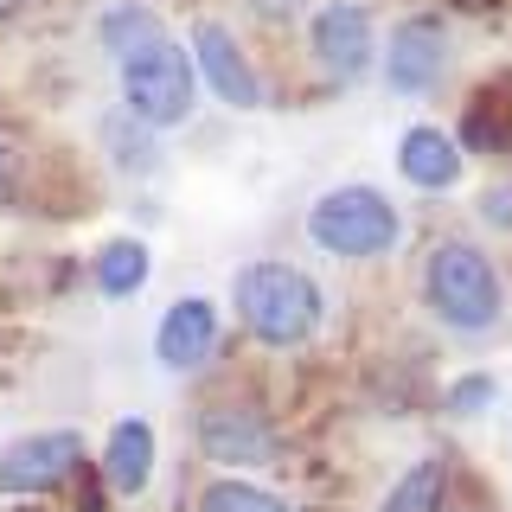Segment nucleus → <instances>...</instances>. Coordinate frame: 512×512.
<instances>
[{"mask_svg": "<svg viewBox=\"0 0 512 512\" xmlns=\"http://www.w3.org/2000/svg\"><path fill=\"white\" fill-rule=\"evenodd\" d=\"M212 346H218V301L212 295H180L167 314H160L154 359L167 365V372H192V365H205Z\"/></svg>", "mask_w": 512, "mask_h": 512, "instance_id": "obj_9", "label": "nucleus"}, {"mask_svg": "<svg viewBox=\"0 0 512 512\" xmlns=\"http://www.w3.org/2000/svg\"><path fill=\"white\" fill-rule=\"evenodd\" d=\"M122 103L141 128H180L199 103V58L192 45L148 32L141 45L122 52Z\"/></svg>", "mask_w": 512, "mask_h": 512, "instance_id": "obj_2", "label": "nucleus"}, {"mask_svg": "<svg viewBox=\"0 0 512 512\" xmlns=\"http://www.w3.org/2000/svg\"><path fill=\"white\" fill-rule=\"evenodd\" d=\"M192 58H199V77H205V90H212L218 103L263 109V77L250 71V58L237 52V39L218 20H199V26H192Z\"/></svg>", "mask_w": 512, "mask_h": 512, "instance_id": "obj_7", "label": "nucleus"}, {"mask_svg": "<svg viewBox=\"0 0 512 512\" xmlns=\"http://www.w3.org/2000/svg\"><path fill=\"white\" fill-rule=\"evenodd\" d=\"M231 308H237L250 340L288 352V346H308L320 333L327 295H320V282L308 269H295V263H250V269H237Z\"/></svg>", "mask_w": 512, "mask_h": 512, "instance_id": "obj_1", "label": "nucleus"}, {"mask_svg": "<svg viewBox=\"0 0 512 512\" xmlns=\"http://www.w3.org/2000/svg\"><path fill=\"white\" fill-rule=\"evenodd\" d=\"M423 295H429V308H436V320L455 327V333H487L493 320H500V308H506L500 269H493L474 244H461V237H448V244L429 250Z\"/></svg>", "mask_w": 512, "mask_h": 512, "instance_id": "obj_3", "label": "nucleus"}, {"mask_svg": "<svg viewBox=\"0 0 512 512\" xmlns=\"http://www.w3.org/2000/svg\"><path fill=\"white\" fill-rule=\"evenodd\" d=\"M103 474L116 493H141L154 480V423H141V416H122L116 429H109V448H103Z\"/></svg>", "mask_w": 512, "mask_h": 512, "instance_id": "obj_12", "label": "nucleus"}, {"mask_svg": "<svg viewBox=\"0 0 512 512\" xmlns=\"http://www.w3.org/2000/svg\"><path fill=\"white\" fill-rule=\"evenodd\" d=\"M448 71V32L436 20H404L391 32V45H384V77H391V90L404 96H423L436 90Z\"/></svg>", "mask_w": 512, "mask_h": 512, "instance_id": "obj_10", "label": "nucleus"}, {"mask_svg": "<svg viewBox=\"0 0 512 512\" xmlns=\"http://www.w3.org/2000/svg\"><path fill=\"white\" fill-rule=\"evenodd\" d=\"M96 32H103V45H109V52L122 58L128 45H141V39H148V32H160V20H154L148 7H135V0H128V7L103 13V26H96Z\"/></svg>", "mask_w": 512, "mask_h": 512, "instance_id": "obj_16", "label": "nucleus"}, {"mask_svg": "<svg viewBox=\"0 0 512 512\" xmlns=\"http://www.w3.org/2000/svg\"><path fill=\"white\" fill-rule=\"evenodd\" d=\"M13 180H20V160H13V148L0 141V192H13Z\"/></svg>", "mask_w": 512, "mask_h": 512, "instance_id": "obj_18", "label": "nucleus"}, {"mask_svg": "<svg viewBox=\"0 0 512 512\" xmlns=\"http://www.w3.org/2000/svg\"><path fill=\"white\" fill-rule=\"evenodd\" d=\"M199 448L212 461H224V468H269L276 461V429H269L263 410L224 404V410L199 416Z\"/></svg>", "mask_w": 512, "mask_h": 512, "instance_id": "obj_8", "label": "nucleus"}, {"mask_svg": "<svg viewBox=\"0 0 512 512\" xmlns=\"http://www.w3.org/2000/svg\"><path fill=\"white\" fill-rule=\"evenodd\" d=\"M308 237L327 256H346V263H365V256H384L404 237V218L384 199L378 186H333L314 199L308 212Z\"/></svg>", "mask_w": 512, "mask_h": 512, "instance_id": "obj_4", "label": "nucleus"}, {"mask_svg": "<svg viewBox=\"0 0 512 512\" xmlns=\"http://www.w3.org/2000/svg\"><path fill=\"white\" fill-rule=\"evenodd\" d=\"M493 404V378H455V391H448V410L455 416H480Z\"/></svg>", "mask_w": 512, "mask_h": 512, "instance_id": "obj_17", "label": "nucleus"}, {"mask_svg": "<svg viewBox=\"0 0 512 512\" xmlns=\"http://www.w3.org/2000/svg\"><path fill=\"white\" fill-rule=\"evenodd\" d=\"M13 7H20V0H0V20H7V13H13Z\"/></svg>", "mask_w": 512, "mask_h": 512, "instance_id": "obj_19", "label": "nucleus"}, {"mask_svg": "<svg viewBox=\"0 0 512 512\" xmlns=\"http://www.w3.org/2000/svg\"><path fill=\"white\" fill-rule=\"evenodd\" d=\"M442 512H468V506H442Z\"/></svg>", "mask_w": 512, "mask_h": 512, "instance_id": "obj_20", "label": "nucleus"}, {"mask_svg": "<svg viewBox=\"0 0 512 512\" xmlns=\"http://www.w3.org/2000/svg\"><path fill=\"white\" fill-rule=\"evenodd\" d=\"M77 461H84V436H71V429H32V436L0 448V493H52Z\"/></svg>", "mask_w": 512, "mask_h": 512, "instance_id": "obj_5", "label": "nucleus"}, {"mask_svg": "<svg viewBox=\"0 0 512 512\" xmlns=\"http://www.w3.org/2000/svg\"><path fill=\"white\" fill-rule=\"evenodd\" d=\"M90 276H96V288H103L109 301L135 295V288L148 282V244H141V237H109V244L96 250Z\"/></svg>", "mask_w": 512, "mask_h": 512, "instance_id": "obj_14", "label": "nucleus"}, {"mask_svg": "<svg viewBox=\"0 0 512 512\" xmlns=\"http://www.w3.org/2000/svg\"><path fill=\"white\" fill-rule=\"evenodd\" d=\"M397 173H404L410 186H423V192H448L461 180V148L442 135V128L416 122V128H404V141H397Z\"/></svg>", "mask_w": 512, "mask_h": 512, "instance_id": "obj_11", "label": "nucleus"}, {"mask_svg": "<svg viewBox=\"0 0 512 512\" xmlns=\"http://www.w3.org/2000/svg\"><path fill=\"white\" fill-rule=\"evenodd\" d=\"M308 39H314V58L327 77H340V84H352V77L372 71V13L359 7V0H327V7L308 20Z\"/></svg>", "mask_w": 512, "mask_h": 512, "instance_id": "obj_6", "label": "nucleus"}, {"mask_svg": "<svg viewBox=\"0 0 512 512\" xmlns=\"http://www.w3.org/2000/svg\"><path fill=\"white\" fill-rule=\"evenodd\" d=\"M442 493H448V461L423 455L397 474V487L378 500V512H442Z\"/></svg>", "mask_w": 512, "mask_h": 512, "instance_id": "obj_13", "label": "nucleus"}, {"mask_svg": "<svg viewBox=\"0 0 512 512\" xmlns=\"http://www.w3.org/2000/svg\"><path fill=\"white\" fill-rule=\"evenodd\" d=\"M199 512H295L282 493L256 487V480H212L199 493Z\"/></svg>", "mask_w": 512, "mask_h": 512, "instance_id": "obj_15", "label": "nucleus"}]
</instances>
